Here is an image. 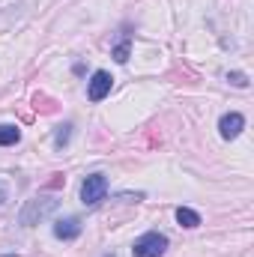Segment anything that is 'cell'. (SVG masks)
<instances>
[{
    "mask_svg": "<svg viewBox=\"0 0 254 257\" xmlns=\"http://www.w3.org/2000/svg\"><path fill=\"white\" fill-rule=\"evenodd\" d=\"M57 197H51V194H39V197H33V200H27L24 203V209H21V215H18V221L24 224V227H33L36 221H42L48 212H54L57 209Z\"/></svg>",
    "mask_w": 254,
    "mask_h": 257,
    "instance_id": "1",
    "label": "cell"
},
{
    "mask_svg": "<svg viewBox=\"0 0 254 257\" xmlns=\"http://www.w3.org/2000/svg\"><path fill=\"white\" fill-rule=\"evenodd\" d=\"M165 248H168V236H162V233L150 230V233H144V236H138V239H135L132 254H135V257H162V254H165Z\"/></svg>",
    "mask_w": 254,
    "mask_h": 257,
    "instance_id": "2",
    "label": "cell"
},
{
    "mask_svg": "<svg viewBox=\"0 0 254 257\" xmlns=\"http://www.w3.org/2000/svg\"><path fill=\"white\" fill-rule=\"evenodd\" d=\"M105 194H108V180H105V174H90V177L84 180V186H81V200H84V206H99V203L105 200Z\"/></svg>",
    "mask_w": 254,
    "mask_h": 257,
    "instance_id": "3",
    "label": "cell"
},
{
    "mask_svg": "<svg viewBox=\"0 0 254 257\" xmlns=\"http://www.w3.org/2000/svg\"><path fill=\"white\" fill-rule=\"evenodd\" d=\"M111 84H114L111 72H105V69L93 72V78H90V87H87V99H90V102H102V99L111 93Z\"/></svg>",
    "mask_w": 254,
    "mask_h": 257,
    "instance_id": "4",
    "label": "cell"
},
{
    "mask_svg": "<svg viewBox=\"0 0 254 257\" xmlns=\"http://www.w3.org/2000/svg\"><path fill=\"white\" fill-rule=\"evenodd\" d=\"M54 236L63 239V242L78 239L81 236V221L78 218H60V221H54Z\"/></svg>",
    "mask_w": 254,
    "mask_h": 257,
    "instance_id": "5",
    "label": "cell"
},
{
    "mask_svg": "<svg viewBox=\"0 0 254 257\" xmlns=\"http://www.w3.org/2000/svg\"><path fill=\"white\" fill-rule=\"evenodd\" d=\"M242 128H245V117H242V114H224V117H221V123H218L221 138H227V141H233Z\"/></svg>",
    "mask_w": 254,
    "mask_h": 257,
    "instance_id": "6",
    "label": "cell"
},
{
    "mask_svg": "<svg viewBox=\"0 0 254 257\" xmlns=\"http://www.w3.org/2000/svg\"><path fill=\"white\" fill-rule=\"evenodd\" d=\"M177 221H180L186 230H194V227H200V215H197L194 209H189V206H180V209H177Z\"/></svg>",
    "mask_w": 254,
    "mask_h": 257,
    "instance_id": "7",
    "label": "cell"
},
{
    "mask_svg": "<svg viewBox=\"0 0 254 257\" xmlns=\"http://www.w3.org/2000/svg\"><path fill=\"white\" fill-rule=\"evenodd\" d=\"M18 141H21V128L18 126H9V123L0 126V147H12Z\"/></svg>",
    "mask_w": 254,
    "mask_h": 257,
    "instance_id": "8",
    "label": "cell"
},
{
    "mask_svg": "<svg viewBox=\"0 0 254 257\" xmlns=\"http://www.w3.org/2000/svg\"><path fill=\"white\" fill-rule=\"evenodd\" d=\"M114 60H117V63H126L129 60V33L123 36V42L114 48Z\"/></svg>",
    "mask_w": 254,
    "mask_h": 257,
    "instance_id": "9",
    "label": "cell"
},
{
    "mask_svg": "<svg viewBox=\"0 0 254 257\" xmlns=\"http://www.w3.org/2000/svg\"><path fill=\"white\" fill-rule=\"evenodd\" d=\"M69 138H72V126H69V123H63V126H57V135H54V144H57V147H63V144H69Z\"/></svg>",
    "mask_w": 254,
    "mask_h": 257,
    "instance_id": "10",
    "label": "cell"
},
{
    "mask_svg": "<svg viewBox=\"0 0 254 257\" xmlns=\"http://www.w3.org/2000/svg\"><path fill=\"white\" fill-rule=\"evenodd\" d=\"M227 81H230L233 87H248V75H245V72H230Z\"/></svg>",
    "mask_w": 254,
    "mask_h": 257,
    "instance_id": "11",
    "label": "cell"
}]
</instances>
